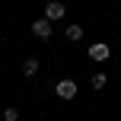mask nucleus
<instances>
[{
	"label": "nucleus",
	"instance_id": "f257e3e1",
	"mask_svg": "<svg viewBox=\"0 0 121 121\" xmlns=\"http://www.w3.org/2000/svg\"><path fill=\"white\" fill-rule=\"evenodd\" d=\"M64 13H67V6H64V3H57V0H51V3L45 6V19H48V22H57V19H64Z\"/></svg>",
	"mask_w": 121,
	"mask_h": 121
},
{
	"label": "nucleus",
	"instance_id": "f03ea898",
	"mask_svg": "<svg viewBox=\"0 0 121 121\" xmlns=\"http://www.w3.org/2000/svg\"><path fill=\"white\" fill-rule=\"evenodd\" d=\"M32 35L42 38V42H48V38H51V22H48V19H38V22H32Z\"/></svg>",
	"mask_w": 121,
	"mask_h": 121
},
{
	"label": "nucleus",
	"instance_id": "7ed1b4c3",
	"mask_svg": "<svg viewBox=\"0 0 121 121\" xmlns=\"http://www.w3.org/2000/svg\"><path fill=\"white\" fill-rule=\"evenodd\" d=\"M54 89H57L60 99H73V96H77V83H73V80H60Z\"/></svg>",
	"mask_w": 121,
	"mask_h": 121
},
{
	"label": "nucleus",
	"instance_id": "20e7f679",
	"mask_svg": "<svg viewBox=\"0 0 121 121\" xmlns=\"http://www.w3.org/2000/svg\"><path fill=\"white\" fill-rule=\"evenodd\" d=\"M108 54H112V48H108L105 42H96V45L89 48V57H92V60H105Z\"/></svg>",
	"mask_w": 121,
	"mask_h": 121
},
{
	"label": "nucleus",
	"instance_id": "39448f33",
	"mask_svg": "<svg viewBox=\"0 0 121 121\" xmlns=\"http://www.w3.org/2000/svg\"><path fill=\"white\" fill-rule=\"evenodd\" d=\"M22 73H26V77H35V73H38V60L35 57H26L22 60Z\"/></svg>",
	"mask_w": 121,
	"mask_h": 121
},
{
	"label": "nucleus",
	"instance_id": "423d86ee",
	"mask_svg": "<svg viewBox=\"0 0 121 121\" xmlns=\"http://www.w3.org/2000/svg\"><path fill=\"white\" fill-rule=\"evenodd\" d=\"M67 38H70V42H80V38H83V29H80V26H67V32H64Z\"/></svg>",
	"mask_w": 121,
	"mask_h": 121
},
{
	"label": "nucleus",
	"instance_id": "0eeeda50",
	"mask_svg": "<svg viewBox=\"0 0 121 121\" xmlns=\"http://www.w3.org/2000/svg\"><path fill=\"white\" fill-rule=\"evenodd\" d=\"M105 83H108V80H105V73H96V77H92V86H96V89H102Z\"/></svg>",
	"mask_w": 121,
	"mask_h": 121
},
{
	"label": "nucleus",
	"instance_id": "6e6552de",
	"mask_svg": "<svg viewBox=\"0 0 121 121\" xmlns=\"http://www.w3.org/2000/svg\"><path fill=\"white\" fill-rule=\"evenodd\" d=\"M16 118H19L16 108H6V112H3V121H16Z\"/></svg>",
	"mask_w": 121,
	"mask_h": 121
}]
</instances>
